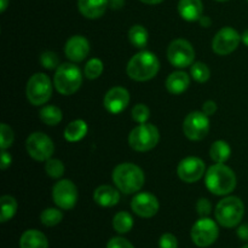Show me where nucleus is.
Wrapping results in <instances>:
<instances>
[{"instance_id": "9d476101", "label": "nucleus", "mask_w": 248, "mask_h": 248, "mask_svg": "<svg viewBox=\"0 0 248 248\" xmlns=\"http://www.w3.org/2000/svg\"><path fill=\"white\" fill-rule=\"evenodd\" d=\"M219 235V229L215 220L201 217L191 228V240L199 247H208L215 244Z\"/></svg>"}, {"instance_id": "c03bdc74", "label": "nucleus", "mask_w": 248, "mask_h": 248, "mask_svg": "<svg viewBox=\"0 0 248 248\" xmlns=\"http://www.w3.org/2000/svg\"><path fill=\"white\" fill-rule=\"evenodd\" d=\"M9 5V0H0V12H4Z\"/></svg>"}, {"instance_id": "cd10ccee", "label": "nucleus", "mask_w": 248, "mask_h": 248, "mask_svg": "<svg viewBox=\"0 0 248 248\" xmlns=\"http://www.w3.org/2000/svg\"><path fill=\"white\" fill-rule=\"evenodd\" d=\"M133 227V218L127 212H119L113 218V228L119 234H126Z\"/></svg>"}, {"instance_id": "72a5a7b5", "label": "nucleus", "mask_w": 248, "mask_h": 248, "mask_svg": "<svg viewBox=\"0 0 248 248\" xmlns=\"http://www.w3.org/2000/svg\"><path fill=\"white\" fill-rule=\"evenodd\" d=\"M40 63L45 69H57L60 65V58H58L57 53L52 52V51H45L41 53L40 56Z\"/></svg>"}, {"instance_id": "f257e3e1", "label": "nucleus", "mask_w": 248, "mask_h": 248, "mask_svg": "<svg viewBox=\"0 0 248 248\" xmlns=\"http://www.w3.org/2000/svg\"><path fill=\"white\" fill-rule=\"evenodd\" d=\"M205 183L208 190L215 195H228L236 186V176L227 165L215 164L206 172Z\"/></svg>"}, {"instance_id": "6ab92c4d", "label": "nucleus", "mask_w": 248, "mask_h": 248, "mask_svg": "<svg viewBox=\"0 0 248 248\" xmlns=\"http://www.w3.org/2000/svg\"><path fill=\"white\" fill-rule=\"evenodd\" d=\"M178 12L182 18L186 21H199L202 17V1L201 0H179Z\"/></svg>"}, {"instance_id": "37998d69", "label": "nucleus", "mask_w": 248, "mask_h": 248, "mask_svg": "<svg viewBox=\"0 0 248 248\" xmlns=\"http://www.w3.org/2000/svg\"><path fill=\"white\" fill-rule=\"evenodd\" d=\"M124 4V0H111V6L114 7V9H119V7L123 6Z\"/></svg>"}, {"instance_id": "0eeeda50", "label": "nucleus", "mask_w": 248, "mask_h": 248, "mask_svg": "<svg viewBox=\"0 0 248 248\" xmlns=\"http://www.w3.org/2000/svg\"><path fill=\"white\" fill-rule=\"evenodd\" d=\"M26 94L28 101L33 106H43L52 94V84L50 78L44 73H36L31 75L27 82Z\"/></svg>"}, {"instance_id": "a18cd8bd", "label": "nucleus", "mask_w": 248, "mask_h": 248, "mask_svg": "<svg viewBox=\"0 0 248 248\" xmlns=\"http://www.w3.org/2000/svg\"><path fill=\"white\" fill-rule=\"evenodd\" d=\"M140 1L148 5H156V4H160V2H162L164 0H140Z\"/></svg>"}, {"instance_id": "58836bf2", "label": "nucleus", "mask_w": 248, "mask_h": 248, "mask_svg": "<svg viewBox=\"0 0 248 248\" xmlns=\"http://www.w3.org/2000/svg\"><path fill=\"white\" fill-rule=\"evenodd\" d=\"M202 111L207 116L215 115L216 111H217V104L213 101H206L202 106Z\"/></svg>"}, {"instance_id": "aec40b11", "label": "nucleus", "mask_w": 248, "mask_h": 248, "mask_svg": "<svg viewBox=\"0 0 248 248\" xmlns=\"http://www.w3.org/2000/svg\"><path fill=\"white\" fill-rule=\"evenodd\" d=\"M93 200L102 207H113L120 200V194L110 186H101L94 190Z\"/></svg>"}, {"instance_id": "4c0bfd02", "label": "nucleus", "mask_w": 248, "mask_h": 248, "mask_svg": "<svg viewBox=\"0 0 248 248\" xmlns=\"http://www.w3.org/2000/svg\"><path fill=\"white\" fill-rule=\"evenodd\" d=\"M107 248H135L130 241L124 237H113L109 240Z\"/></svg>"}, {"instance_id": "39448f33", "label": "nucleus", "mask_w": 248, "mask_h": 248, "mask_svg": "<svg viewBox=\"0 0 248 248\" xmlns=\"http://www.w3.org/2000/svg\"><path fill=\"white\" fill-rule=\"evenodd\" d=\"M216 219L222 227L234 228L240 224L245 215V206L241 199L228 196L219 201L215 211Z\"/></svg>"}, {"instance_id": "a19ab883", "label": "nucleus", "mask_w": 248, "mask_h": 248, "mask_svg": "<svg viewBox=\"0 0 248 248\" xmlns=\"http://www.w3.org/2000/svg\"><path fill=\"white\" fill-rule=\"evenodd\" d=\"M237 236L244 241H248V224H242L237 229Z\"/></svg>"}, {"instance_id": "6e6552de", "label": "nucleus", "mask_w": 248, "mask_h": 248, "mask_svg": "<svg viewBox=\"0 0 248 248\" xmlns=\"http://www.w3.org/2000/svg\"><path fill=\"white\" fill-rule=\"evenodd\" d=\"M26 149L36 161H47L55 153L52 140L43 132H34L27 138Z\"/></svg>"}, {"instance_id": "b1692460", "label": "nucleus", "mask_w": 248, "mask_h": 248, "mask_svg": "<svg viewBox=\"0 0 248 248\" xmlns=\"http://www.w3.org/2000/svg\"><path fill=\"white\" fill-rule=\"evenodd\" d=\"M232 155V148L225 140H216L210 149V156L216 164H224Z\"/></svg>"}, {"instance_id": "2eb2a0df", "label": "nucleus", "mask_w": 248, "mask_h": 248, "mask_svg": "<svg viewBox=\"0 0 248 248\" xmlns=\"http://www.w3.org/2000/svg\"><path fill=\"white\" fill-rule=\"evenodd\" d=\"M159 201L156 196L150 193H140L132 199L131 208L137 216L142 218H152L159 211Z\"/></svg>"}, {"instance_id": "9b49d317", "label": "nucleus", "mask_w": 248, "mask_h": 248, "mask_svg": "<svg viewBox=\"0 0 248 248\" xmlns=\"http://www.w3.org/2000/svg\"><path fill=\"white\" fill-rule=\"evenodd\" d=\"M183 132L190 140H201L210 132V119L203 111H191L183 123Z\"/></svg>"}, {"instance_id": "e433bc0d", "label": "nucleus", "mask_w": 248, "mask_h": 248, "mask_svg": "<svg viewBox=\"0 0 248 248\" xmlns=\"http://www.w3.org/2000/svg\"><path fill=\"white\" fill-rule=\"evenodd\" d=\"M196 211H198L199 216L201 217H207L212 211V205H211L210 200L207 199H200L196 203Z\"/></svg>"}, {"instance_id": "a878e982", "label": "nucleus", "mask_w": 248, "mask_h": 248, "mask_svg": "<svg viewBox=\"0 0 248 248\" xmlns=\"http://www.w3.org/2000/svg\"><path fill=\"white\" fill-rule=\"evenodd\" d=\"M148 38H149L148 31L140 24L131 27L130 31H128V39H130L131 44L137 48L145 47L148 44Z\"/></svg>"}, {"instance_id": "ddd939ff", "label": "nucleus", "mask_w": 248, "mask_h": 248, "mask_svg": "<svg viewBox=\"0 0 248 248\" xmlns=\"http://www.w3.org/2000/svg\"><path fill=\"white\" fill-rule=\"evenodd\" d=\"M52 198L56 205L62 210H72L78 201V189L69 179L57 182L52 189Z\"/></svg>"}, {"instance_id": "4be33fe9", "label": "nucleus", "mask_w": 248, "mask_h": 248, "mask_svg": "<svg viewBox=\"0 0 248 248\" xmlns=\"http://www.w3.org/2000/svg\"><path fill=\"white\" fill-rule=\"evenodd\" d=\"M21 248H48V241L45 235L35 229L27 230L19 240Z\"/></svg>"}, {"instance_id": "2f4dec72", "label": "nucleus", "mask_w": 248, "mask_h": 248, "mask_svg": "<svg viewBox=\"0 0 248 248\" xmlns=\"http://www.w3.org/2000/svg\"><path fill=\"white\" fill-rule=\"evenodd\" d=\"M45 171L51 178H61L64 174V165L58 159H48L45 164Z\"/></svg>"}, {"instance_id": "49530a36", "label": "nucleus", "mask_w": 248, "mask_h": 248, "mask_svg": "<svg viewBox=\"0 0 248 248\" xmlns=\"http://www.w3.org/2000/svg\"><path fill=\"white\" fill-rule=\"evenodd\" d=\"M241 40H242V43L245 44V45L248 46V29H247V31H245L244 34L241 35Z\"/></svg>"}, {"instance_id": "dca6fc26", "label": "nucleus", "mask_w": 248, "mask_h": 248, "mask_svg": "<svg viewBox=\"0 0 248 248\" xmlns=\"http://www.w3.org/2000/svg\"><path fill=\"white\" fill-rule=\"evenodd\" d=\"M130 103V93L120 86L113 87L106 93L103 99L104 108L110 114H120Z\"/></svg>"}, {"instance_id": "ea45409f", "label": "nucleus", "mask_w": 248, "mask_h": 248, "mask_svg": "<svg viewBox=\"0 0 248 248\" xmlns=\"http://www.w3.org/2000/svg\"><path fill=\"white\" fill-rule=\"evenodd\" d=\"M11 155H10L6 150H1V162H0V167H1L2 171H5V170L11 165Z\"/></svg>"}, {"instance_id": "c85d7f7f", "label": "nucleus", "mask_w": 248, "mask_h": 248, "mask_svg": "<svg viewBox=\"0 0 248 248\" xmlns=\"http://www.w3.org/2000/svg\"><path fill=\"white\" fill-rule=\"evenodd\" d=\"M63 219V213L57 208H46L41 212L40 220L45 227H55Z\"/></svg>"}, {"instance_id": "c9c22d12", "label": "nucleus", "mask_w": 248, "mask_h": 248, "mask_svg": "<svg viewBox=\"0 0 248 248\" xmlns=\"http://www.w3.org/2000/svg\"><path fill=\"white\" fill-rule=\"evenodd\" d=\"M159 247L160 248H178V241H177V237L174 235L166 232V234L162 235L160 237L159 241Z\"/></svg>"}, {"instance_id": "f704fd0d", "label": "nucleus", "mask_w": 248, "mask_h": 248, "mask_svg": "<svg viewBox=\"0 0 248 248\" xmlns=\"http://www.w3.org/2000/svg\"><path fill=\"white\" fill-rule=\"evenodd\" d=\"M150 116V110L145 104L138 103L132 108V119L138 124H145Z\"/></svg>"}, {"instance_id": "473e14b6", "label": "nucleus", "mask_w": 248, "mask_h": 248, "mask_svg": "<svg viewBox=\"0 0 248 248\" xmlns=\"http://www.w3.org/2000/svg\"><path fill=\"white\" fill-rule=\"evenodd\" d=\"M14 140L15 135L12 128L7 126L6 124H1V126H0V148H1V150H6L7 148L11 147Z\"/></svg>"}, {"instance_id": "f03ea898", "label": "nucleus", "mask_w": 248, "mask_h": 248, "mask_svg": "<svg viewBox=\"0 0 248 248\" xmlns=\"http://www.w3.org/2000/svg\"><path fill=\"white\" fill-rule=\"evenodd\" d=\"M145 177L142 169L137 165L125 162L114 169L113 182L124 194H135L144 186Z\"/></svg>"}, {"instance_id": "5701e85b", "label": "nucleus", "mask_w": 248, "mask_h": 248, "mask_svg": "<svg viewBox=\"0 0 248 248\" xmlns=\"http://www.w3.org/2000/svg\"><path fill=\"white\" fill-rule=\"evenodd\" d=\"M87 130H89L87 124L84 120H81V119H78V120H74L68 124V126L64 130V138L68 142H79V140H81L86 136Z\"/></svg>"}, {"instance_id": "4468645a", "label": "nucleus", "mask_w": 248, "mask_h": 248, "mask_svg": "<svg viewBox=\"0 0 248 248\" xmlns=\"http://www.w3.org/2000/svg\"><path fill=\"white\" fill-rule=\"evenodd\" d=\"M177 173L186 183H195L206 173V165L200 157L188 156L179 162Z\"/></svg>"}, {"instance_id": "79ce46f5", "label": "nucleus", "mask_w": 248, "mask_h": 248, "mask_svg": "<svg viewBox=\"0 0 248 248\" xmlns=\"http://www.w3.org/2000/svg\"><path fill=\"white\" fill-rule=\"evenodd\" d=\"M199 21H200L201 26L205 27V28H207V27L211 26V19H210V17L202 16L200 19H199Z\"/></svg>"}, {"instance_id": "f8f14e48", "label": "nucleus", "mask_w": 248, "mask_h": 248, "mask_svg": "<svg viewBox=\"0 0 248 248\" xmlns=\"http://www.w3.org/2000/svg\"><path fill=\"white\" fill-rule=\"evenodd\" d=\"M241 41V35L236 29L232 27H224L220 29L212 41V48L217 55L227 56L234 52Z\"/></svg>"}, {"instance_id": "de8ad7c7", "label": "nucleus", "mask_w": 248, "mask_h": 248, "mask_svg": "<svg viewBox=\"0 0 248 248\" xmlns=\"http://www.w3.org/2000/svg\"><path fill=\"white\" fill-rule=\"evenodd\" d=\"M217 1H227V0H217Z\"/></svg>"}, {"instance_id": "20e7f679", "label": "nucleus", "mask_w": 248, "mask_h": 248, "mask_svg": "<svg viewBox=\"0 0 248 248\" xmlns=\"http://www.w3.org/2000/svg\"><path fill=\"white\" fill-rule=\"evenodd\" d=\"M82 84V74L79 67L73 63H64L56 69L53 85L63 96H70L80 89Z\"/></svg>"}, {"instance_id": "7ed1b4c3", "label": "nucleus", "mask_w": 248, "mask_h": 248, "mask_svg": "<svg viewBox=\"0 0 248 248\" xmlns=\"http://www.w3.org/2000/svg\"><path fill=\"white\" fill-rule=\"evenodd\" d=\"M159 69L160 62L156 56L150 51H140L131 58L126 72L132 80L148 81L157 74Z\"/></svg>"}, {"instance_id": "1a4fd4ad", "label": "nucleus", "mask_w": 248, "mask_h": 248, "mask_svg": "<svg viewBox=\"0 0 248 248\" xmlns=\"http://www.w3.org/2000/svg\"><path fill=\"white\" fill-rule=\"evenodd\" d=\"M167 58L170 63L177 68H186L193 64L195 50L186 39H176L167 48Z\"/></svg>"}, {"instance_id": "423d86ee", "label": "nucleus", "mask_w": 248, "mask_h": 248, "mask_svg": "<svg viewBox=\"0 0 248 248\" xmlns=\"http://www.w3.org/2000/svg\"><path fill=\"white\" fill-rule=\"evenodd\" d=\"M160 133L157 127L152 124H140L131 131L128 136L130 147L136 152H149L159 143Z\"/></svg>"}, {"instance_id": "412c9836", "label": "nucleus", "mask_w": 248, "mask_h": 248, "mask_svg": "<svg viewBox=\"0 0 248 248\" xmlns=\"http://www.w3.org/2000/svg\"><path fill=\"white\" fill-rule=\"evenodd\" d=\"M190 85V78L186 72H174L169 75L166 80L167 91L172 94H182L188 90Z\"/></svg>"}, {"instance_id": "f3484780", "label": "nucleus", "mask_w": 248, "mask_h": 248, "mask_svg": "<svg viewBox=\"0 0 248 248\" xmlns=\"http://www.w3.org/2000/svg\"><path fill=\"white\" fill-rule=\"evenodd\" d=\"M90 52V43L85 36L74 35L65 43L64 53L72 62H81Z\"/></svg>"}, {"instance_id": "c756f323", "label": "nucleus", "mask_w": 248, "mask_h": 248, "mask_svg": "<svg viewBox=\"0 0 248 248\" xmlns=\"http://www.w3.org/2000/svg\"><path fill=\"white\" fill-rule=\"evenodd\" d=\"M190 74L195 81L200 82V84H203V82H206L208 79H210L211 70L205 63L196 62L194 63V64H191Z\"/></svg>"}, {"instance_id": "09e8293b", "label": "nucleus", "mask_w": 248, "mask_h": 248, "mask_svg": "<svg viewBox=\"0 0 248 248\" xmlns=\"http://www.w3.org/2000/svg\"><path fill=\"white\" fill-rule=\"evenodd\" d=\"M242 248H248V245H246V246H244Z\"/></svg>"}, {"instance_id": "7c9ffc66", "label": "nucleus", "mask_w": 248, "mask_h": 248, "mask_svg": "<svg viewBox=\"0 0 248 248\" xmlns=\"http://www.w3.org/2000/svg\"><path fill=\"white\" fill-rule=\"evenodd\" d=\"M103 73V62L98 58H92L85 65L84 74L87 79L94 80L99 78Z\"/></svg>"}, {"instance_id": "393cba45", "label": "nucleus", "mask_w": 248, "mask_h": 248, "mask_svg": "<svg viewBox=\"0 0 248 248\" xmlns=\"http://www.w3.org/2000/svg\"><path fill=\"white\" fill-rule=\"evenodd\" d=\"M40 120L43 121L45 125L48 126H56L62 121V110L56 106H46L39 113Z\"/></svg>"}, {"instance_id": "bb28decb", "label": "nucleus", "mask_w": 248, "mask_h": 248, "mask_svg": "<svg viewBox=\"0 0 248 248\" xmlns=\"http://www.w3.org/2000/svg\"><path fill=\"white\" fill-rule=\"evenodd\" d=\"M0 205H1V215H0V222L5 223L11 219L17 212V201L12 196L4 195L0 199Z\"/></svg>"}, {"instance_id": "a211bd4d", "label": "nucleus", "mask_w": 248, "mask_h": 248, "mask_svg": "<svg viewBox=\"0 0 248 248\" xmlns=\"http://www.w3.org/2000/svg\"><path fill=\"white\" fill-rule=\"evenodd\" d=\"M109 5V0H79L78 7L82 16L90 19L99 18L104 15L107 7Z\"/></svg>"}]
</instances>
